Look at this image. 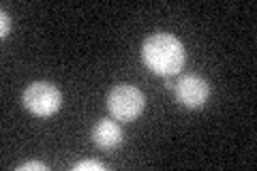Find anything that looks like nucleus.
Instances as JSON below:
<instances>
[{"instance_id": "nucleus-1", "label": "nucleus", "mask_w": 257, "mask_h": 171, "mask_svg": "<svg viewBox=\"0 0 257 171\" xmlns=\"http://www.w3.org/2000/svg\"><path fill=\"white\" fill-rule=\"evenodd\" d=\"M142 58L146 67L157 75H174L184 64V45L174 35L157 32L146 39L142 47Z\"/></svg>"}, {"instance_id": "nucleus-2", "label": "nucleus", "mask_w": 257, "mask_h": 171, "mask_svg": "<svg viewBox=\"0 0 257 171\" xmlns=\"http://www.w3.org/2000/svg\"><path fill=\"white\" fill-rule=\"evenodd\" d=\"M144 105H146L144 94L135 86L128 84L114 86L107 94V107L116 120H124V122L135 120L144 111Z\"/></svg>"}, {"instance_id": "nucleus-3", "label": "nucleus", "mask_w": 257, "mask_h": 171, "mask_svg": "<svg viewBox=\"0 0 257 171\" xmlns=\"http://www.w3.org/2000/svg\"><path fill=\"white\" fill-rule=\"evenodd\" d=\"M24 105H26L35 116L47 118V116H54V113L60 109L62 96L54 84L35 81V84H30L26 88V92H24Z\"/></svg>"}, {"instance_id": "nucleus-4", "label": "nucleus", "mask_w": 257, "mask_h": 171, "mask_svg": "<svg viewBox=\"0 0 257 171\" xmlns=\"http://www.w3.org/2000/svg\"><path fill=\"white\" fill-rule=\"evenodd\" d=\"M176 96L189 109H199L210 96V86L197 75H184L176 84Z\"/></svg>"}, {"instance_id": "nucleus-5", "label": "nucleus", "mask_w": 257, "mask_h": 171, "mask_svg": "<svg viewBox=\"0 0 257 171\" xmlns=\"http://www.w3.org/2000/svg\"><path fill=\"white\" fill-rule=\"evenodd\" d=\"M92 139L103 150H114L116 145L122 141V131H120V126L116 124V122L101 120L92 131Z\"/></svg>"}, {"instance_id": "nucleus-6", "label": "nucleus", "mask_w": 257, "mask_h": 171, "mask_svg": "<svg viewBox=\"0 0 257 171\" xmlns=\"http://www.w3.org/2000/svg\"><path fill=\"white\" fill-rule=\"evenodd\" d=\"M73 169L75 171H103L105 165L99 162V160H82V162H75Z\"/></svg>"}, {"instance_id": "nucleus-7", "label": "nucleus", "mask_w": 257, "mask_h": 171, "mask_svg": "<svg viewBox=\"0 0 257 171\" xmlns=\"http://www.w3.org/2000/svg\"><path fill=\"white\" fill-rule=\"evenodd\" d=\"M18 169H20V171H30V169L45 171V169H47V165H45V162H39V160H32V162H24V165H20Z\"/></svg>"}, {"instance_id": "nucleus-8", "label": "nucleus", "mask_w": 257, "mask_h": 171, "mask_svg": "<svg viewBox=\"0 0 257 171\" xmlns=\"http://www.w3.org/2000/svg\"><path fill=\"white\" fill-rule=\"evenodd\" d=\"M0 18H3V28H0V35L7 37V32H9V18H7V13H5V11L0 13Z\"/></svg>"}]
</instances>
